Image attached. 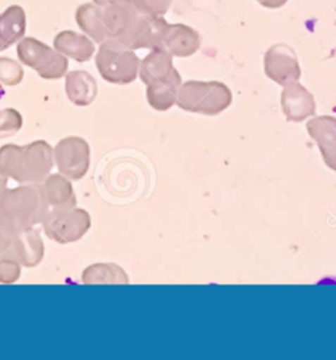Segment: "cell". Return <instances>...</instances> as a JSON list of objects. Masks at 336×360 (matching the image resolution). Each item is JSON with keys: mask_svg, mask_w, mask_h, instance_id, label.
I'll return each mask as SVG.
<instances>
[{"mask_svg": "<svg viewBox=\"0 0 336 360\" xmlns=\"http://www.w3.org/2000/svg\"><path fill=\"white\" fill-rule=\"evenodd\" d=\"M53 167V148L44 141L24 147L7 144L0 148V176L21 184L45 181Z\"/></svg>", "mask_w": 336, "mask_h": 360, "instance_id": "1", "label": "cell"}, {"mask_svg": "<svg viewBox=\"0 0 336 360\" xmlns=\"http://www.w3.org/2000/svg\"><path fill=\"white\" fill-rule=\"evenodd\" d=\"M48 212V199L42 185L6 188L0 193V219L20 229L42 223Z\"/></svg>", "mask_w": 336, "mask_h": 360, "instance_id": "2", "label": "cell"}, {"mask_svg": "<svg viewBox=\"0 0 336 360\" xmlns=\"http://www.w3.org/2000/svg\"><path fill=\"white\" fill-rule=\"evenodd\" d=\"M97 71L101 77L112 84L133 83L139 71V58L135 50L127 48L116 38L100 44L95 57Z\"/></svg>", "mask_w": 336, "mask_h": 360, "instance_id": "3", "label": "cell"}, {"mask_svg": "<svg viewBox=\"0 0 336 360\" xmlns=\"http://www.w3.org/2000/svg\"><path fill=\"white\" fill-rule=\"evenodd\" d=\"M16 51L21 65L36 70L42 79L56 80L68 74V57L62 56L37 38L20 39Z\"/></svg>", "mask_w": 336, "mask_h": 360, "instance_id": "4", "label": "cell"}, {"mask_svg": "<svg viewBox=\"0 0 336 360\" xmlns=\"http://www.w3.org/2000/svg\"><path fill=\"white\" fill-rule=\"evenodd\" d=\"M230 103V91L222 83L188 82L178 92V104L189 112L220 113Z\"/></svg>", "mask_w": 336, "mask_h": 360, "instance_id": "5", "label": "cell"}, {"mask_svg": "<svg viewBox=\"0 0 336 360\" xmlns=\"http://www.w3.org/2000/svg\"><path fill=\"white\" fill-rule=\"evenodd\" d=\"M46 236L59 244H68L80 240L91 227L88 212L82 209H53L44 219Z\"/></svg>", "mask_w": 336, "mask_h": 360, "instance_id": "6", "label": "cell"}, {"mask_svg": "<svg viewBox=\"0 0 336 360\" xmlns=\"http://www.w3.org/2000/svg\"><path fill=\"white\" fill-rule=\"evenodd\" d=\"M54 162L59 172L70 180L83 179L89 168L88 143L79 136L62 139L54 148Z\"/></svg>", "mask_w": 336, "mask_h": 360, "instance_id": "7", "label": "cell"}, {"mask_svg": "<svg viewBox=\"0 0 336 360\" xmlns=\"http://www.w3.org/2000/svg\"><path fill=\"white\" fill-rule=\"evenodd\" d=\"M163 16H149L141 12L135 25L118 41L132 50L138 49H161L163 32L167 27Z\"/></svg>", "mask_w": 336, "mask_h": 360, "instance_id": "8", "label": "cell"}, {"mask_svg": "<svg viewBox=\"0 0 336 360\" xmlns=\"http://www.w3.org/2000/svg\"><path fill=\"white\" fill-rule=\"evenodd\" d=\"M267 75L282 86L292 84L301 76L297 57L292 49L284 44L269 49L266 56Z\"/></svg>", "mask_w": 336, "mask_h": 360, "instance_id": "9", "label": "cell"}, {"mask_svg": "<svg viewBox=\"0 0 336 360\" xmlns=\"http://www.w3.org/2000/svg\"><path fill=\"white\" fill-rule=\"evenodd\" d=\"M139 15L141 11L137 8L135 0H112L101 7L103 22L109 36L116 39L123 37L135 25Z\"/></svg>", "mask_w": 336, "mask_h": 360, "instance_id": "10", "label": "cell"}, {"mask_svg": "<svg viewBox=\"0 0 336 360\" xmlns=\"http://www.w3.org/2000/svg\"><path fill=\"white\" fill-rule=\"evenodd\" d=\"M201 39L194 29L184 24H167L161 49L173 57H189L200 48Z\"/></svg>", "mask_w": 336, "mask_h": 360, "instance_id": "11", "label": "cell"}, {"mask_svg": "<svg viewBox=\"0 0 336 360\" xmlns=\"http://www.w3.org/2000/svg\"><path fill=\"white\" fill-rule=\"evenodd\" d=\"M44 257V243L39 231L32 227L20 229L12 247L3 258H13L20 265L33 267L39 265Z\"/></svg>", "mask_w": 336, "mask_h": 360, "instance_id": "12", "label": "cell"}, {"mask_svg": "<svg viewBox=\"0 0 336 360\" xmlns=\"http://www.w3.org/2000/svg\"><path fill=\"white\" fill-rule=\"evenodd\" d=\"M53 48L65 57L83 63L94 57L97 48L91 38L74 30L59 32L53 41Z\"/></svg>", "mask_w": 336, "mask_h": 360, "instance_id": "13", "label": "cell"}, {"mask_svg": "<svg viewBox=\"0 0 336 360\" xmlns=\"http://www.w3.org/2000/svg\"><path fill=\"white\" fill-rule=\"evenodd\" d=\"M27 30V15L19 4L10 6L0 13V51L10 49L24 38Z\"/></svg>", "mask_w": 336, "mask_h": 360, "instance_id": "14", "label": "cell"}, {"mask_svg": "<svg viewBox=\"0 0 336 360\" xmlns=\"http://www.w3.org/2000/svg\"><path fill=\"white\" fill-rule=\"evenodd\" d=\"M65 88L70 101L77 106H88L97 98V80L87 71L77 70L66 74Z\"/></svg>", "mask_w": 336, "mask_h": 360, "instance_id": "15", "label": "cell"}, {"mask_svg": "<svg viewBox=\"0 0 336 360\" xmlns=\"http://www.w3.org/2000/svg\"><path fill=\"white\" fill-rule=\"evenodd\" d=\"M309 133L319 143L327 165L336 171V120L317 118L308 124Z\"/></svg>", "mask_w": 336, "mask_h": 360, "instance_id": "16", "label": "cell"}, {"mask_svg": "<svg viewBox=\"0 0 336 360\" xmlns=\"http://www.w3.org/2000/svg\"><path fill=\"white\" fill-rule=\"evenodd\" d=\"M175 70L173 66V56L163 49H154L139 63V77L146 86L161 82Z\"/></svg>", "mask_w": 336, "mask_h": 360, "instance_id": "17", "label": "cell"}, {"mask_svg": "<svg viewBox=\"0 0 336 360\" xmlns=\"http://www.w3.org/2000/svg\"><path fill=\"white\" fill-rule=\"evenodd\" d=\"M75 20L80 30L97 44H103L111 36L101 19V7L94 3H85L77 7Z\"/></svg>", "mask_w": 336, "mask_h": 360, "instance_id": "18", "label": "cell"}, {"mask_svg": "<svg viewBox=\"0 0 336 360\" xmlns=\"http://www.w3.org/2000/svg\"><path fill=\"white\" fill-rule=\"evenodd\" d=\"M182 79L176 70L163 80L147 86V100L158 110H167L173 106Z\"/></svg>", "mask_w": 336, "mask_h": 360, "instance_id": "19", "label": "cell"}, {"mask_svg": "<svg viewBox=\"0 0 336 360\" xmlns=\"http://www.w3.org/2000/svg\"><path fill=\"white\" fill-rule=\"evenodd\" d=\"M44 191L48 199L49 206L54 209L75 207L77 199L70 181L61 174H51L45 179Z\"/></svg>", "mask_w": 336, "mask_h": 360, "instance_id": "20", "label": "cell"}, {"mask_svg": "<svg viewBox=\"0 0 336 360\" xmlns=\"http://www.w3.org/2000/svg\"><path fill=\"white\" fill-rule=\"evenodd\" d=\"M83 283H127L123 270L115 265H95L86 269L83 273Z\"/></svg>", "mask_w": 336, "mask_h": 360, "instance_id": "21", "label": "cell"}, {"mask_svg": "<svg viewBox=\"0 0 336 360\" xmlns=\"http://www.w3.org/2000/svg\"><path fill=\"white\" fill-rule=\"evenodd\" d=\"M24 79V70L19 62L7 57H0V83L15 86Z\"/></svg>", "mask_w": 336, "mask_h": 360, "instance_id": "22", "label": "cell"}, {"mask_svg": "<svg viewBox=\"0 0 336 360\" xmlns=\"http://www.w3.org/2000/svg\"><path fill=\"white\" fill-rule=\"evenodd\" d=\"M23 126V118L15 109H4L0 112V138L12 136Z\"/></svg>", "mask_w": 336, "mask_h": 360, "instance_id": "23", "label": "cell"}, {"mask_svg": "<svg viewBox=\"0 0 336 360\" xmlns=\"http://www.w3.org/2000/svg\"><path fill=\"white\" fill-rule=\"evenodd\" d=\"M19 232L20 228L15 224L0 219V258H3L8 252Z\"/></svg>", "mask_w": 336, "mask_h": 360, "instance_id": "24", "label": "cell"}, {"mask_svg": "<svg viewBox=\"0 0 336 360\" xmlns=\"http://www.w3.org/2000/svg\"><path fill=\"white\" fill-rule=\"evenodd\" d=\"M173 0H135L137 8L149 16H163Z\"/></svg>", "mask_w": 336, "mask_h": 360, "instance_id": "25", "label": "cell"}, {"mask_svg": "<svg viewBox=\"0 0 336 360\" xmlns=\"http://www.w3.org/2000/svg\"><path fill=\"white\" fill-rule=\"evenodd\" d=\"M21 274L20 262L13 258H0V282L15 283Z\"/></svg>", "mask_w": 336, "mask_h": 360, "instance_id": "26", "label": "cell"}, {"mask_svg": "<svg viewBox=\"0 0 336 360\" xmlns=\"http://www.w3.org/2000/svg\"><path fill=\"white\" fill-rule=\"evenodd\" d=\"M256 1H258L259 4H261L263 7H266V8L276 10V8H280V7L285 6L288 0H256Z\"/></svg>", "mask_w": 336, "mask_h": 360, "instance_id": "27", "label": "cell"}, {"mask_svg": "<svg viewBox=\"0 0 336 360\" xmlns=\"http://www.w3.org/2000/svg\"><path fill=\"white\" fill-rule=\"evenodd\" d=\"M94 4H97L99 7H104L106 4H109L112 0H92Z\"/></svg>", "mask_w": 336, "mask_h": 360, "instance_id": "28", "label": "cell"}, {"mask_svg": "<svg viewBox=\"0 0 336 360\" xmlns=\"http://www.w3.org/2000/svg\"><path fill=\"white\" fill-rule=\"evenodd\" d=\"M7 188V179L0 176V193Z\"/></svg>", "mask_w": 336, "mask_h": 360, "instance_id": "29", "label": "cell"}]
</instances>
